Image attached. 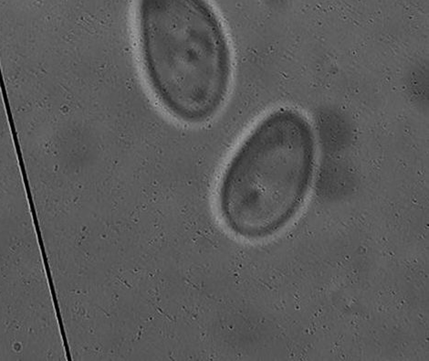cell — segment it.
Returning a JSON list of instances; mask_svg holds the SVG:
<instances>
[{"instance_id": "cell-1", "label": "cell", "mask_w": 429, "mask_h": 361, "mask_svg": "<svg viewBox=\"0 0 429 361\" xmlns=\"http://www.w3.org/2000/svg\"><path fill=\"white\" fill-rule=\"evenodd\" d=\"M316 159V137L308 118L291 108L266 114L223 171L218 206L225 226L245 239L281 230L306 200Z\"/></svg>"}, {"instance_id": "cell-2", "label": "cell", "mask_w": 429, "mask_h": 361, "mask_svg": "<svg viewBox=\"0 0 429 361\" xmlns=\"http://www.w3.org/2000/svg\"><path fill=\"white\" fill-rule=\"evenodd\" d=\"M139 56L161 107L183 124L210 121L225 105L233 56L224 27L195 2L157 3L137 27Z\"/></svg>"}]
</instances>
